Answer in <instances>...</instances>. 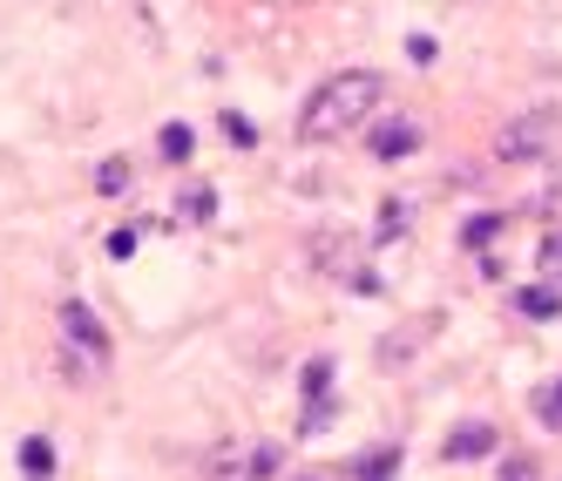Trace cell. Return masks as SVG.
Returning <instances> with one entry per match:
<instances>
[{"mask_svg":"<svg viewBox=\"0 0 562 481\" xmlns=\"http://www.w3.org/2000/svg\"><path fill=\"white\" fill-rule=\"evenodd\" d=\"M555 130H562V115H555V109L515 115V123H502V136H495V164H536V156H549Z\"/></svg>","mask_w":562,"mask_h":481,"instance_id":"7a4b0ae2","label":"cell"},{"mask_svg":"<svg viewBox=\"0 0 562 481\" xmlns=\"http://www.w3.org/2000/svg\"><path fill=\"white\" fill-rule=\"evenodd\" d=\"M156 149H164V164H190V149H196V136H190L183 123H164V136H156Z\"/></svg>","mask_w":562,"mask_h":481,"instance_id":"7c38bea8","label":"cell"},{"mask_svg":"<svg viewBox=\"0 0 562 481\" xmlns=\"http://www.w3.org/2000/svg\"><path fill=\"white\" fill-rule=\"evenodd\" d=\"M502 481H536V461H529V455H508V461H502Z\"/></svg>","mask_w":562,"mask_h":481,"instance_id":"2e32d148","label":"cell"},{"mask_svg":"<svg viewBox=\"0 0 562 481\" xmlns=\"http://www.w3.org/2000/svg\"><path fill=\"white\" fill-rule=\"evenodd\" d=\"M352 474H359V481H393V474H400V448H380V455H359V461H352Z\"/></svg>","mask_w":562,"mask_h":481,"instance_id":"30bf717a","label":"cell"},{"mask_svg":"<svg viewBox=\"0 0 562 481\" xmlns=\"http://www.w3.org/2000/svg\"><path fill=\"white\" fill-rule=\"evenodd\" d=\"M440 455H448V461H481V455H495V427H488V421H461L448 440H440Z\"/></svg>","mask_w":562,"mask_h":481,"instance_id":"5b68a950","label":"cell"},{"mask_svg":"<svg viewBox=\"0 0 562 481\" xmlns=\"http://www.w3.org/2000/svg\"><path fill=\"white\" fill-rule=\"evenodd\" d=\"M21 474L27 481H55V440L48 434H27L21 440Z\"/></svg>","mask_w":562,"mask_h":481,"instance_id":"52a82bcc","label":"cell"},{"mask_svg":"<svg viewBox=\"0 0 562 481\" xmlns=\"http://www.w3.org/2000/svg\"><path fill=\"white\" fill-rule=\"evenodd\" d=\"M130 177H136V170H130V156H109V164H95V190H102V197H123Z\"/></svg>","mask_w":562,"mask_h":481,"instance_id":"8fae6325","label":"cell"},{"mask_svg":"<svg viewBox=\"0 0 562 481\" xmlns=\"http://www.w3.org/2000/svg\"><path fill=\"white\" fill-rule=\"evenodd\" d=\"M380 96H386V82H380L373 68H339V75H326V82L305 96V109H299V143H346L359 130H373Z\"/></svg>","mask_w":562,"mask_h":481,"instance_id":"6da1fadb","label":"cell"},{"mask_svg":"<svg viewBox=\"0 0 562 481\" xmlns=\"http://www.w3.org/2000/svg\"><path fill=\"white\" fill-rule=\"evenodd\" d=\"M326 393H333V359H312V367H305V407L326 400Z\"/></svg>","mask_w":562,"mask_h":481,"instance_id":"9a60e30c","label":"cell"},{"mask_svg":"<svg viewBox=\"0 0 562 481\" xmlns=\"http://www.w3.org/2000/svg\"><path fill=\"white\" fill-rule=\"evenodd\" d=\"M177 217H183V224H211V217H217V190H211V183H190V190L177 197Z\"/></svg>","mask_w":562,"mask_h":481,"instance_id":"9c48e42d","label":"cell"},{"mask_svg":"<svg viewBox=\"0 0 562 481\" xmlns=\"http://www.w3.org/2000/svg\"><path fill=\"white\" fill-rule=\"evenodd\" d=\"M61 339H68V346H82V353H95V359H109V333H102V318H95L82 299H68V305H61Z\"/></svg>","mask_w":562,"mask_h":481,"instance_id":"277c9868","label":"cell"},{"mask_svg":"<svg viewBox=\"0 0 562 481\" xmlns=\"http://www.w3.org/2000/svg\"><path fill=\"white\" fill-rule=\"evenodd\" d=\"M536 407H542V421H549V427H562V380H555V387L536 400Z\"/></svg>","mask_w":562,"mask_h":481,"instance_id":"e0dca14e","label":"cell"},{"mask_svg":"<svg viewBox=\"0 0 562 481\" xmlns=\"http://www.w3.org/2000/svg\"><path fill=\"white\" fill-rule=\"evenodd\" d=\"M536 265L549 271V286H562V224H555V231L542 237V251H536Z\"/></svg>","mask_w":562,"mask_h":481,"instance_id":"5bb4252c","label":"cell"},{"mask_svg":"<svg viewBox=\"0 0 562 481\" xmlns=\"http://www.w3.org/2000/svg\"><path fill=\"white\" fill-rule=\"evenodd\" d=\"M495 237H502V217H468V224H461V245H468V251L495 245Z\"/></svg>","mask_w":562,"mask_h":481,"instance_id":"4fadbf2b","label":"cell"},{"mask_svg":"<svg viewBox=\"0 0 562 481\" xmlns=\"http://www.w3.org/2000/svg\"><path fill=\"white\" fill-rule=\"evenodd\" d=\"M407 55H414V61H420V68H427V61H434V55H440V48H434V42H427V34H414V42H407Z\"/></svg>","mask_w":562,"mask_h":481,"instance_id":"d6986e66","label":"cell"},{"mask_svg":"<svg viewBox=\"0 0 562 481\" xmlns=\"http://www.w3.org/2000/svg\"><path fill=\"white\" fill-rule=\"evenodd\" d=\"M420 149V130L414 123H373V164H400V156Z\"/></svg>","mask_w":562,"mask_h":481,"instance_id":"8992f818","label":"cell"},{"mask_svg":"<svg viewBox=\"0 0 562 481\" xmlns=\"http://www.w3.org/2000/svg\"><path fill=\"white\" fill-rule=\"evenodd\" d=\"M515 312L521 318H562V286H521L515 292Z\"/></svg>","mask_w":562,"mask_h":481,"instance_id":"ba28073f","label":"cell"},{"mask_svg":"<svg viewBox=\"0 0 562 481\" xmlns=\"http://www.w3.org/2000/svg\"><path fill=\"white\" fill-rule=\"evenodd\" d=\"M136 251V231H109V258H130Z\"/></svg>","mask_w":562,"mask_h":481,"instance_id":"ac0fdd59","label":"cell"},{"mask_svg":"<svg viewBox=\"0 0 562 481\" xmlns=\"http://www.w3.org/2000/svg\"><path fill=\"white\" fill-rule=\"evenodd\" d=\"M278 448H251V440H217L211 455V481H271L278 474Z\"/></svg>","mask_w":562,"mask_h":481,"instance_id":"3957f363","label":"cell"}]
</instances>
